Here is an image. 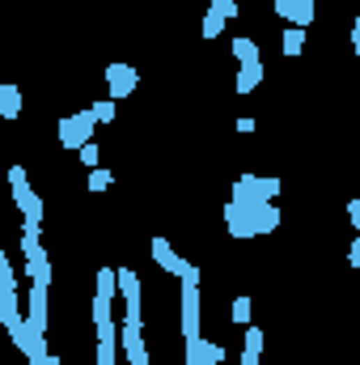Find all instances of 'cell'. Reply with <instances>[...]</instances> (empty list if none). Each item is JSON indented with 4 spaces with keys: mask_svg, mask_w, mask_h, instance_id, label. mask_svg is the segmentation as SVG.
Masks as SVG:
<instances>
[{
    "mask_svg": "<svg viewBox=\"0 0 360 365\" xmlns=\"http://www.w3.org/2000/svg\"><path fill=\"white\" fill-rule=\"evenodd\" d=\"M89 115H93V124H111V119H115V102H111V98H107V102H93Z\"/></svg>",
    "mask_w": 360,
    "mask_h": 365,
    "instance_id": "44dd1931",
    "label": "cell"
},
{
    "mask_svg": "<svg viewBox=\"0 0 360 365\" xmlns=\"http://www.w3.org/2000/svg\"><path fill=\"white\" fill-rule=\"evenodd\" d=\"M301 47H305V30H301V26H288L280 51H284V56H301Z\"/></svg>",
    "mask_w": 360,
    "mask_h": 365,
    "instance_id": "2e32d148",
    "label": "cell"
},
{
    "mask_svg": "<svg viewBox=\"0 0 360 365\" xmlns=\"http://www.w3.org/2000/svg\"><path fill=\"white\" fill-rule=\"evenodd\" d=\"M225 221H229V234H233V238H254V225H250V217H246V208L225 204Z\"/></svg>",
    "mask_w": 360,
    "mask_h": 365,
    "instance_id": "9c48e42d",
    "label": "cell"
},
{
    "mask_svg": "<svg viewBox=\"0 0 360 365\" xmlns=\"http://www.w3.org/2000/svg\"><path fill=\"white\" fill-rule=\"evenodd\" d=\"M152 259H157V268H166V272H182V264H187V259H178L174 255V246L166 242V238H152Z\"/></svg>",
    "mask_w": 360,
    "mask_h": 365,
    "instance_id": "52a82bcc",
    "label": "cell"
},
{
    "mask_svg": "<svg viewBox=\"0 0 360 365\" xmlns=\"http://www.w3.org/2000/svg\"><path fill=\"white\" fill-rule=\"evenodd\" d=\"M97 323H115V319H111V301H107V297H93V327H97Z\"/></svg>",
    "mask_w": 360,
    "mask_h": 365,
    "instance_id": "603a6c76",
    "label": "cell"
},
{
    "mask_svg": "<svg viewBox=\"0 0 360 365\" xmlns=\"http://www.w3.org/2000/svg\"><path fill=\"white\" fill-rule=\"evenodd\" d=\"M237 132H242V136H250V132H254V119H250V115H242V119H237Z\"/></svg>",
    "mask_w": 360,
    "mask_h": 365,
    "instance_id": "4dcf8cb0",
    "label": "cell"
},
{
    "mask_svg": "<svg viewBox=\"0 0 360 365\" xmlns=\"http://www.w3.org/2000/svg\"><path fill=\"white\" fill-rule=\"evenodd\" d=\"M93 297H115V268H102L97 272V289H93Z\"/></svg>",
    "mask_w": 360,
    "mask_h": 365,
    "instance_id": "d6986e66",
    "label": "cell"
},
{
    "mask_svg": "<svg viewBox=\"0 0 360 365\" xmlns=\"http://www.w3.org/2000/svg\"><path fill=\"white\" fill-rule=\"evenodd\" d=\"M250 179H254V174H242V179L233 183V204H237V208H250V204H254V191H250Z\"/></svg>",
    "mask_w": 360,
    "mask_h": 365,
    "instance_id": "ac0fdd59",
    "label": "cell"
},
{
    "mask_svg": "<svg viewBox=\"0 0 360 365\" xmlns=\"http://www.w3.org/2000/svg\"><path fill=\"white\" fill-rule=\"evenodd\" d=\"M0 285H13V289H17V276H13V268H9L5 251H0Z\"/></svg>",
    "mask_w": 360,
    "mask_h": 365,
    "instance_id": "f546056e",
    "label": "cell"
},
{
    "mask_svg": "<svg viewBox=\"0 0 360 365\" xmlns=\"http://www.w3.org/2000/svg\"><path fill=\"white\" fill-rule=\"evenodd\" d=\"M22 251H26V268H34V264H47V251H42L38 234H22Z\"/></svg>",
    "mask_w": 360,
    "mask_h": 365,
    "instance_id": "7c38bea8",
    "label": "cell"
},
{
    "mask_svg": "<svg viewBox=\"0 0 360 365\" xmlns=\"http://www.w3.org/2000/svg\"><path fill=\"white\" fill-rule=\"evenodd\" d=\"M119 344H123V357H127V365H148V348H144V340H140V327L123 323V336H119Z\"/></svg>",
    "mask_w": 360,
    "mask_h": 365,
    "instance_id": "8992f818",
    "label": "cell"
},
{
    "mask_svg": "<svg viewBox=\"0 0 360 365\" xmlns=\"http://www.w3.org/2000/svg\"><path fill=\"white\" fill-rule=\"evenodd\" d=\"M77 153H81V162H85V170H93V166H97V158H102V153H97V144H93V140H85V144H81Z\"/></svg>",
    "mask_w": 360,
    "mask_h": 365,
    "instance_id": "d4e9b609",
    "label": "cell"
},
{
    "mask_svg": "<svg viewBox=\"0 0 360 365\" xmlns=\"http://www.w3.org/2000/svg\"><path fill=\"white\" fill-rule=\"evenodd\" d=\"M288 22L305 30V26L314 22V0H292V13H288Z\"/></svg>",
    "mask_w": 360,
    "mask_h": 365,
    "instance_id": "9a60e30c",
    "label": "cell"
},
{
    "mask_svg": "<svg viewBox=\"0 0 360 365\" xmlns=\"http://www.w3.org/2000/svg\"><path fill=\"white\" fill-rule=\"evenodd\" d=\"M72 128H77V136H81V140H89V132H93V115H89V111L72 115Z\"/></svg>",
    "mask_w": 360,
    "mask_h": 365,
    "instance_id": "cb8c5ba5",
    "label": "cell"
},
{
    "mask_svg": "<svg viewBox=\"0 0 360 365\" xmlns=\"http://www.w3.org/2000/svg\"><path fill=\"white\" fill-rule=\"evenodd\" d=\"M182 336L199 340V285L182 281Z\"/></svg>",
    "mask_w": 360,
    "mask_h": 365,
    "instance_id": "7a4b0ae2",
    "label": "cell"
},
{
    "mask_svg": "<svg viewBox=\"0 0 360 365\" xmlns=\"http://www.w3.org/2000/svg\"><path fill=\"white\" fill-rule=\"evenodd\" d=\"M221 26H225V17L208 13V17H203V38H217V34H221Z\"/></svg>",
    "mask_w": 360,
    "mask_h": 365,
    "instance_id": "f1b7e54d",
    "label": "cell"
},
{
    "mask_svg": "<svg viewBox=\"0 0 360 365\" xmlns=\"http://www.w3.org/2000/svg\"><path fill=\"white\" fill-rule=\"evenodd\" d=\"M233 323H242V327L250 323V297H237L233 301Z\"/></svg>",
    "mask_w": 360,
    "mask_h": 365,
    "instance_id": "83f0119b",
    "label": "cell"
},
{
    "mask_svg": "<svg viewBox=\"0 0 360 365\" xmlns=\"http://www.w3.org/2000/svg\"><path fill=\"white\" fill-rule=\"evenodd\" d=\"M246 217H250L254 234H272V230L280 225V208H276L272 200H259V204H250V208H246Z\"/></svg>",
    "mask_w": 360,
    "mask_h": 365,
    "instance_id": "3957f363",
    "label": "cell"
},
{
    "mask_svg": "<svg viewBox=\"0 0 360 365\" xmlns=\"http://www.w3.org/2000/svg\"><path fill=\"white\" fill-rule=\"evenodd\" d=\"M17 208H22V221H42V200H38L34 191L17 195Z\"/></svg>",
    "mask_w": 360,
    "mask_h": 365,
    "instance_id": "4fadbf2b",
    "label": "cell"
},
{
    "mask_svg": "<svg viewBox=\"0 0 360 365\" xmlns=\"http://www.w3.org/2000/svg\"><path fill=\"white\" fill-rule=\"evenodd\" d=\"M259 352H263V332L246 323V352H242V365H259Z\"/></svg>",
    "mask_w": 360,
    "mask_h": 365,
    "instance_id": "30bf717a",
    "label": "cell"
},
{
    "mask_svg": "<svg viewBox=\"0 0 360 365\" xmlns=\"http://www.w3.org/2000/svg\"><path fill=\"white\" fill-rule=\"evenodd\" d=\"M107 81H111V102H119V98H127L136 89V68L132 64H111Z\"/></svg>",
    "mask_w": 360,
    "mask_h": 365,
    "instance_id": "277c9868",
    "label": "cell"
},
{
    "mask_svg": "<svg viewBox=\"0 0 360 365\" xmlns=\"http://www.w3.org/2000/svg\"><path fill=\"white\" fill-rule=\"evenodd\" d=\"M115 289H123L127 323H132V327H144V319H140V276H136L132 268H115Z\"/></svg>",
    "mask_w": 360,
    "mask_h": 365,
    "instance_id": "6da1fadb",
    "label": "cell"
},
{
    "mask_svg": "<svg viewBox=\"0 0 360 365\" xmlns=\"http://www.w3.org/2000/svg\"><path fill=\"white\" fill-rule=\"evenodd\" d=\"M212 13H217V17H225V22H229V17H237V0H212Z\"/></svg>",
    "mask_w": 360,
    "mask_h": 365,
    "instance_id": "4316f807",
    "label": "cell"
},
{
    "mask_svg": "<svg viewBox=\"0 0 360 365\" xmlns=\"http://www.w3.org/2000/svg\"><path fill=\"white\" fill-rule=\"evenodd\" d=\"M259 81H263V60H259V64H242V73H237V94H250Z\"/></svg>",
    "mask_w": 360,
    "mask_h": 365,
    "instance_id": "8fae6325",
    "label": "cell"
},
{
    "mask_svg": "<svg viewBox=\"0 0 360 365\" xmlns=\"http://www.w3.org/2000/svg\"><path fill=\"white\" fill-rule=\"evenodd\" d=\"M30 332H47V285H30V315H26Z\"/></svg>",
    "mask_w": 360,
    "mask_h": 365,
    "instance_id": "5b68a950",
    "label": "cell"
},
{
    "mask_svg": "<svg viewBox=\"0 0 360 365\" xmlns=\"http://www.w3.org/2000/svg\"><path fill=\"white\" fill-rule=\"evenodd\" d=\"M0 115H5V119L22 115V89L13 81H0Z\"/></svg>",
    "mask_w": 360,
    "mask_h": 365,
    "instance_id": "ba28073f",
    "label": "cell"
},
{
    "mask_svg": "<svg viewBox=\"0 0 360 365\" xmlns=\"http://www.w3.org/2000/svg\"><path fill=\"white\" fill-rule=\"evenodd\" d=\"M107 187H111V174L102 170V166H93L89 170V191H107Z\"/></svg>",
    "mask_w": 360,
    "mask_h": 365,
    "instance_id": "484cf974",
    "label": "cell"
},
{
    "mask_svg": "<svg viewBox=\"0 0 360 365\" xmlns=\"http://www.w3.org/2000/svg\"><path fill=\"white\" fill-rule=\"evenodd\" d=\"M229 47H233V56H237L242 64H259V47H254L250 38H233Z\"/></svg>",
    "mask_w": 360,
    "mask_h": 365,
    "instance_id": "e0dca14e",
    "label": "cell"
},
{
    "mask_svg": "<svg viewBox=\"0 0 360 365\" xmlns=\"http://www.w3.org/2000/svg\"><path fill=\"white\" fill-rule=\"evenodd\" d=\"M9 183H13V200L30 191V179H26V170H22V166H9Z\"/></svg>",
    "mask_w": 360,
    "mask_h": 365,
    "instance_id": "7402d4cb",
    "label": "cell"
},
{
    "mask_svg": "<svg viewBox=\"0 0 360 365\" xmlns=\"http://www.w3.org/2000/svg\"><path fill=\"white\" fill-rule=\"evenodd\" d=\"M60 140H64L68 149H81V144H85V140L77 136V128H72V115H64V119H60Z\"/></svg>",
    "mask_w": 360,
    "mask_h": 365,
    "instance_id": "ffe728a7",
    "label": "cell"
},
{
    "mask_svg": "<svg viewBox=\"0 0 360 365\" xmlns=\"http://www.w3.org/2000/svg\"><path fill=\"white\" fill-rule=\"evenodd\" d=\"M250 191H254V204H259V200H276L280 195V179H250Z\"/></svg>",
    "mask_w": 360,
    "mask_h": 365,
    "instance_id": "5bb4252c",
    "label": "cell"
}]
</instances>
